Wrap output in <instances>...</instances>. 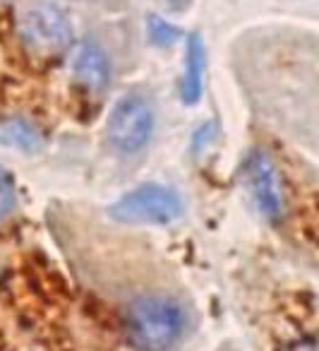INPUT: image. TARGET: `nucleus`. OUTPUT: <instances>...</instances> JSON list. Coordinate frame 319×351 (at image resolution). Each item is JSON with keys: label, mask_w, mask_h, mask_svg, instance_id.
<instances>
[{"label": "nucleus", "mask_w": 319, "mask_h": 351, "mask_svg": "<svg viewBox=\"0 0 319 351\" xmlns=\"http://www.w3.org/2000/svg\"><path fill=\"white\" fill-rule=\"evenodd\" d=\"M188 327L183 303L166 293L137 296L125 311V335L140 351H168Z\"/></svg>", "instance_id": "obj_1"}, {"label": "nucleus", "mask_w": 319, "mask_h": 351, "mask_svg": "<svg viewBox=\"0 0 319 351\" xmlns=\"http://www.w3.org/2000/svg\"><path fill=\"white\" fill-rule=\"evenodd\" d=\"M17 34L36 53H58L73 41V27L60 8L31 0L17 12Z\"/></svg>", "instance_id": "obj_2"}, {"label": "nucleus", "mask_w": 319, "mask_h": 351, "mask_svg": "<svg viewBox=\"0 0 319 351\" xmlns=\"http://www.w3.org/2000/svg\"><path fill=\"white\" fill-rule=\"evenodd\" d=\"M180 215H183L180 195L161 183L137 186L111 207V217L123 224H170Z\"/></svg>", "instance_id": "obj_3"}, {"label": "nucleus", "mask_w": 319, "mask_h": 351, "mask_svg": "<svg viewBox=\"0 0 319 351\" xmlns=\"http://www.w3.org/2000/svg\"><path fill=\"white\" fill-rule=\"evenodd\" d=\"M154 132V111L142 94H127L113 106L106 123V137L118 154H137Z\"/></svg>", "instance_id": "obj_4"}, {"label": "nucleus", "mask_w": 319, "mask_h": 351, "mask_svg": "<svg viewBox=\"0 0 319 351\" xmlns=\"http://www.w3.org/2000/svg\"><path fill=\"white\" fill-rule=\"evenodd\" d=\"M247 186L259 212L266 219L276 221L283 215V191H281L276 166L264 152H255L247 161Z\"/></svg>", "instance_id": "obj_5"}, {"label": "nucleus", "mask_w": 319, "mask_h": 351, "mask_svg": "<svg viewBox=\"0 0 319 351\" xmlns=\"http://www.w3.org/2000/svg\"><path fill=\"white\" fill-rule=\"evenodd\" d=\"M73 73L75 80L82 84L87 92L101 94L108 87L111 80V65H108V56L94 41H82L77 44L73 53Z\"/></svg>", "instance_id": "obj_6"}, {"label": "nucleus", "mask_w": 319, "mask_h": 351, "mask_svg": "<svg viewBox=\"0 0 319 351\" xmlns=\"http://www.w3.org/2000/svg\"><path fill=\"white\" fill-rule=\"evenodd\" d=\"M204 70H207V49H204L202 36L194 32L188 39L185 70H183V80H180V97H183L185 104H197L202 99Z\"/></svg>", "instance_id": "obj_7"}, {"label": "nucleus", "mask_w": 319, "mask_h": 351, "mask_svg": "<svg viewBox=\"0 0 319 351\" xmlns=\"http://www.w3.org/2000/svg\"><path fill=\"white\" fill-rule=\"evenodd\" d=\"M0 142L31 152L39 147V132L25 121H8L0 125Z\"/></svg>", "instance_id": "obj_8"}, {"label": "nucleus", "mask_w": 319, "mask_h": 351, "mask_svg": "<svg viewBox=\"0 0 319 351\" xmlns=\"http://www.w3.org/2000/svg\"><path fill=\"white\" fill-rule=\"evenodd\" d=\"M146 29H149V41L156 46H170L178 41V34L180 29L175 25H170L168 20H164V17L159 15H151L149 20H146Z\"/></svg>", "instance_id": "obj_9"}, {"label": "nucleus", "mask_w": 319, "mask_h": 351, "mask_svg": "<svg viewBox=\"0 0 319 351\" xmlns=\"http://www.w3.org/2000/svg\"><path fill=\"white\" fill-rule=\"evenodd\" d=\"M17 202V193H15V183H12L10 173H8L3 166H0V221L8 219L15 210Z\"/></svg>", "instance_id": "obj_10"}]
</instances>
